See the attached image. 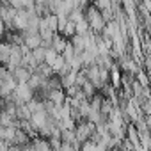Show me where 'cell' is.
Instances as JSON below:
<instances>
[{
    "instance_id": "6da1fadb",
    "label": "cell",
    "mask_w": 151,
    "mask_h": 151,
    "mask_svg": "<svg viewBox=\"0 0 151 151\" xmlns=\"http://www.w3.org/2000/svg\"><path fill=\"white\" fill-rule=\"evenodd\" d=\"M137 77H139V82H140L142 86H146V84H147V77H146V75H142V73H139V75H137Z\"/></svg>"
}]
</instances>
